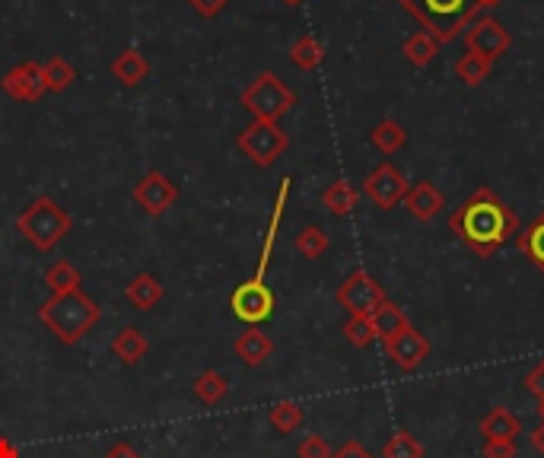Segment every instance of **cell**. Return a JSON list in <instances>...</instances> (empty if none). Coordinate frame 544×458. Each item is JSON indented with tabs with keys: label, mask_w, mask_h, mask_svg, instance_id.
Segmentation results:
<instances>
[{
	"label": "cell",
	"mask_w": 544,
	"mask_h": 458,
	"mask_svg": "<svg viewBox=\"0 0 544 458\" xmlns=\"http://www.w3.org/2000/svg\"><path fill=\"white\" fill-rule=\"evenodd\" d=\"M449 229L459 236V242L471 255L487 261L519 233L522 223L516 210L506 204L497 191L478 188L471 191V198L449 217Z\"/></svg>",
	"instance_id": "cell-1"
},
{
	"label": "cell",
	"mask_w": 544,
	"mask_h": 458,
	"mask_svg": "<svg viewBox=\"0 0 544 458\" xmlns=\"http://www.w3.org/2000/svg\"><path fill=\"white\" fill-rule=\"evenodd\" d=\"M420 29H427L440 45L459 39V35L478 20L484 10L500 7L503 0H398Z\"/></svg>",
	"instance_id": "cell-2"
},
{
	"label": "cell",
	"mask_w": 544,
	"mask_h": 458,
	"mask_svg": "<svg viewBox=\"0 0 544 458\" xmlns=\"http://www.w3.org/2000/svg\"><path fill=\"white\" fill-rule=\"evenodd\" d=\"M99 319H102V306H96V299H90L83 290L51 296L48 303L39 306V322L55 334L61 344L83 341Z\"/></svg>",
	"instance_id": "cell-3"
},
{
	"label": "cell",
	"mask_w": 544,
	"mask_h": 458,
	"mask_svg": "<svg viewBox=\"0 0 544 458\" xmlns=\"http://www.w3.org/2000/svg\"><path fill=\"white\" fill-rule=\"evenodd\" d=\"M16 229H20V236L32 242L39 252H51L70 229H74V220H70V214L55 198L42 195L16 217Z\"/></svg>",
	"instance_id": "cell-4"
},
{
	"label": "cell",
	"mask_w": 544,
	"mask_h": 458,
	"mask_svg": "<svg viewBox=\"0 0 544 458\" xmlns=\"http://www.w3.org/2000/svg\"><path fill=\"white\" fill-rule=\"evenodd\" d=\"M239 102H242V109L252 112L258 121H280L287 112H293L296 93L277 74L265 70V74H258L249 86H245Z\"/></svg>",
	"instance_id": "cell-5"
},
{
	"label": "cell",
	"mask_w": 544,
	"mask_h": 458,
	"mask_svg": "<svg viewBox=\"0 0 544 458\" xmlns=\"http://www.w3.org/2000/svg\"><path fill=\"white\" fill-rule=\"evenodd\" d=\"M236 147L249 156V160L258 166V169H268L274 166L280 156L287 153L290 147V137L287 131L277 125V121H252L249 128H242L239 137H236Z\"/></svg>",
	"instance_id": "cell-6"
},
{
	"label": "cell",
	"mask_w": 544,
	"mask_h": 458,
	"mask_svg": "<svg viewBox=\"0 0 544 458\" xmlns=\"http://www.w3.org/2000/svg\"><path fill=\"white\" fill-rule=\"evenodd\" d=\"M335 299L350 315H373L389 296H385L382 284L370 271H354L347 274V280L335 290Z\"/></svg>",
	"instance_id": "cell-7"
},
{
	"label": "cell",
	"mask_w": 544,
	"mask_h": 458,
	"mask_svg": "<svg viewBox=\"0 0 544 458\" xmlns=\"http://www.w3.org/2000/svg\"><path fill=\"white\" fill-rule=\"evenodd\" d=\"M230 309L239 322H245L249 328H258L261 322L271 319L274 312V293L265 280H245L239 284L230 296Z\"/></svg>",
	"instance_id": "cell-8"
},
{
	"label": "cell",
	"mask_w": 544,
	"mask_h": 458,
	"mask_svg": "<svg viewBox=\"0 0 544 458\" xmlns=\"http://www.w3.org/2000/svg\"><path fill=\"white\" fill-rule=\"evenodd\" d=\"M462 35H465V48L475 51V55H481V58H487L490 64H494L497 58H503L513 45V35L506 32V26L497 20V16H487V13H481Z\"/></svg>",
	"instance_id": "cell-9"
},
{
	"label": "cell",
	"mask_w": 544,
	"mask_h": 458,
	"mask_svg": "<svg viewBox=\"0 0 544 458\" xmlns=\"http://www.w3.org/2000/svg\"><path fill=\"white\" fill-rule=\"evenodd\" d=\"M408 175L392 163H379L370 175L363 179V195L370 198L379 210H392L395 204L405 201L408 195Z\"/></svg>",
	"instance_id": "cell-10"
},
{
	"label": "cell",
	"mask_w": 544,
	"mask_h": 458,
	"mask_svg": "<svg viewBox=\"0 0 544 458\" xmlns=\"http://www.w3.org/2000/svg\"><path fill=\"white\" fill-rule=\"evenodd\" d=\"M134 204H140V210L150 217H163L172 210V204L179 201V188L172 185L169 175L163 172H147L144 179H140L131 191Z\"/></svg>",
	"instance_id": "cell-11"
},
{
	"label": "cell",
	"mask_w": 544,
	"mask_h": 458,
	"mask_svg": "<svg viewBox=\"0 0 544 458\" xmlns=\"http://www.w3.org/2000/svg\"><path fill=\"white\" fill-rule=\"evenodd\" d=\"M382 347H385V357H389L401 373H414V369H420V363L430 357V341L414 325L392 334V338H385Z\"/></svg>",
	"instance_id": "cell-12"
},
{
	"label": "cell",
	"mask_w": 544,
	"mask_h": 458,
	"mask_svg": "<svg viewBox=\"0 0 544 458\" xmlns=\"http://www.w3.org/2000/svg\"><path fill=\"white\" fill-rule=\"evenodd\" d=\"M0 90H4L10 99L16 102H39L48 90H45V74L39 61H26L16 64L13 70H7V77L0 80Z\"/></svg>",
	"instance_id": "cell-13"
},
{
	"label": "cell",
	"mask_w": 544,
	"mask_h": 458,
	"mask_svg": "<svg viewBox=\"0 0 544 458\" xmlns=\"http://www.w3.org/2000/svg\"><path fill=\"white\" fill-rule=\"evenodd\" d=\"M408 207V214L420 223H430L440 217V210L446 207V198H443V191L436 188L433 182H417L408 188V195L405 201H401Z\"/></svg>",
	"instance_id": "cell-14"
},
{
	"label": "cell",
	"mask_w": 544,
	"mask_h": 458,
	"mask_svg": "<svg viewBox=\"0 0 544 458\" xmlns=\"http://www.w3.org/2000/svg\"><path fill=\"white\" fill-rule=\"evenodd\" d=\"M233 354L245 363V366H265L274 357V341L268 338L261 328H245L239 338L233 341Z\"/></svg>",
	"instance_id": "cell-15"
},
{
	"label": "cell",
	"mask_w": 544,
	"mask_h": 458,
	"mask_svg": "<svg viewBox=\"0 0 544 458\" xmlns=\"http://www.w3.org/2000/svg\"><path fill=\"white\" fill-rule=\"evenodd\" d=\"M478 433L484 436V443H516V436L522 433V424L510 408H494L490 414L481 417Z\"/></svg>",
	"instance_id": "cell-16"
},
{
	"label": "cell",
	"mask_w": 544,
	"mask_h": 458,
	"mask_svg": "<svg viewBox=\"0 0 544 458\" xmlns=\"http://www.w3.org/2000/svg\"><path fill=\"white\" fill-rule=\"evenodd\" d=\"M125 296H128V303L140 312H150L153 306H160L163 299H166V287H163V280L160 277H153V274H137L131 284L125 287Z\"/></svg>",
	"instance_id": "cell-17"
},
{
	"label": "cell",
	"mask_w": 544,
	"mask_h": 458,
	"mask_svg": "<svg viewBox=\"0 0 544 458\" xmlns=\"http://www.w3.org/2000/svg\"><path fill=\"white\" fill-rule=\"evenodd\" d=\"M147 350H150V341L144 338V331L134 328V325H125L112 338V354L125 366H137L147 357Z\"/></svg>",
	"instance_id": "cell-18"
},
{
	"label": "cell",
	"mask_w": 544,
	"mask_h": 458,
	"mask_svg": "<svg viewBox=\"0 0 544 458\" xmlns=\"http://www.w3.org/2000/svg\"><path fill=\"white\" fill-rule=\"evenodd\" d=\"M516 249H519V255L529 258L535 268L544 274V210L532 223H525L516 233Z\"/></svg>",
	"instance_id": "cell-19"
},
{
	"label": "cell",
	"mask_w": 544,
	"mask_h": 458,
	"mask_svg": "<svg viewBox=\"0 0 544 458\" xmlns=\"http://www.w3.org/2000/svg\"><path fill=\"white\" fill-rule=\"evenodd\" d=\"M150 74V61L140 55L137 48H125L121 55L112 61V77L121 83V86H137L144 83V77Z\"/></svg>",
	"instance_id": "cell-20"
},
{
	"label": "cell",
	"mask_w": 544,
	"mask_h": 458,
	"mask_svg": "<svg viewBox=\"0 0 544 458\" xmlns=\"http://www.w3.org/2000/svg\"><path fill=\"white\" fill-rule=\"evenodd\" d=\"M360 201V191L350 185L347 179H335L325 191H322V204L328 214H335V217H347V214H354V207Z\"/></svg>",
	"instance_id": "cell-21"
},
{
	"label": "cell",
	"mask_w": 544,
	"mask_h": 458,
	"mask_svg": "<svg viewBox=\"0 0 544 458\" xmlns=\"http://www.w3.org/2000/svg\"><path fill=\"white\" fill-rule=\"evenodd\" d=\"M440 42L433 39V35L427 29H417L414 35H408L405 45H401V55H405L414 67H430L436 61V55H440Z\"/></svg>",
	"instance_id": "cell-22"
},
{
	"label": "cell",
	"mask_w": 544,
	"mask_h": 458,
	"mask_svg": "<svg viewBox=\"0 0 544 458\" xmlns=\"http://www.w3.org/2000/svg\"><path fill=\"white\" fill-rule=\"evenodd\" d=\"M370 319H373V328H376V338H379V341L392 338V334L405 331V328L411 325L408 312L401 309V306H395L392 299H385V303H382V306L370 315Z\"/></svg>",
	"instance_id": "cell-23"
},
{
	"label": "cell",
	"mask_w": 544,
	"mask_h": 458,
	"mask_svg": "<svg viewBox=\"0 0 544 458\" xmlns=\"http://www.w3.org/2000/svg\"><path fill=\"white\" fill-rule=\"evenodd\" d=\"M370 140H373V147H376L379 153L392 156V153H398L401 147L408 144V128L401 125V121H395V118H382L379 125L373 128Z\"/></svg>",
	"instance_id": "cell-24"
},
{
	"label": "cell",
	"mask_w": 544,
	"mask_h": 458,
	"mask_svg": "<svg viewBox=\"0 0 544 458\" xmlns=\"http://www.w3.org/2000/svg\"><path fill=\"white\" fill-rule=\"evenodd\" d=\"M80 280H83V274L77 271V264H74V261H67V258L55 261V264H51V268L45 271V287L51 290V296H61V293H74V290H80Z\"/></svg>",
	"instance_id": "cell-25"
},
{
	"label": "cell",
	"mask_w": 544,
	"mask_h": 458,
	"mask_svg": "<svg viewBox=\"0 0 544 458\" xmlns=\"http://www.w3.org/2000/svg\"><path fill=\"white\" fill-rule=\"evenodd\" d=\"M226 395H230V382H226L223 373H217V369H204V373L195 379V398L201 404H207V408L220 404Z\"/></svg>",
	"instance_id": "cell-26"
},
{
	"label": "cell",
	"mask_w": 544,
	"mask_h": 458,
	"mask_svg": "<svg viewBox=\"0 0 544 458\" xmlns=\"http://www.w3.org/2000/svg\"><path fill=\"white\" fill-rule=\"evenodd\" d=\"M303 417H306L303 404H296V401L284 398V401H274V404H271V411H268V424H271L277 433H293L296 427L303 424Z\"/></svg>",
	"instance_id": "cell-27"
},
{
	"label": "cell",
	"mask_w": 544,
	"mask_h": 458,
	"mask_svg": "<svg viewBox=\"0 0 544 458\" xmlns=\"http://www.w3.org/2000/svg\"><path fill=\"white\" fill-rule=\"evenodd\" d=\"M490 67H494V64H490L487 58L475 55V51H465V55L455 61V77L475 90V86H481L490 77Z\"/></svg>",
	"instance_id": "cell-28"
},
{
	"label": "cell",
	"mask_w": 544,
	"mask_h": 458,
	"mask_svg": "<svg viewBox=\"0 0 544 458\" xmlns=\"http://www.w3.org/2000/svg\"><path fill=\"white\" fill-rule=\"evenodd\" d=\"M290 61L300 67V70H315V67L325 61V45L315 39V35H303V39L293 42Z\"/></svg>",
	"instance_id": "cell-29"
},
{
	"label": "cell",
	"mask_w": 544,
	"mask_h": 458,
	"mask_svg": "<svg viewBox=\"0 0 544 458\" xmlns=\"http://www.w3.org/2000/svg\"><path fill=\"white\" fill-rule=\"evenodd\" d=\"M427 449L420 439H414L408 430H398L392 433L389 439H385V446H382V458H424Z\"/></svg>",
	"instance_id": "cell-30"
},
{
	"label": "cell",
	"mask_w": 544,
	"mask_h": 458,
	"mask_svg": "<svg viewBox=\"0 0 544 458\" xmlns=\"http://www.w3.org/2000/svg\"><path fill=\"white\" fill-rule=\"evenodd\" d=\"M42 74H45V90H51V93H64L67 86L77 80V70L70 67V61H64V58L45 61L42 64Z\"/></svg>",
	"instance_id": "cell-31"
},
{
	"label": "cell",
	"mask_w": 544,
	"mask_h": 458,
	"mask_svg": "<svg viewBox=\"0 0 544 458\" xmlns=\"http://www.w3.org/2000/svg\"><path fill=\"white\" fill-rule=\"evenodd\" d=\"M328 245H331V239L322 226H306V229H300V236H296V252L309 261L322 258L328 252Z\"/></svg>",
	"instance_id": "cell-32"
},
{
	"label": "cell",
	"mask_w": 544,
	"mask_h": 458,
	"mask_svg": "<svg viewBox=\"0 0 544 458\" xmlns=\"http://www.w3.org/2000/svg\"><path fill=\"white\" fill-rule=\"evenodd\" d=\"M344 338L354 347H370L373 341H379L370 315H350V319L344 322Z\"/></svg>",
	"instance_id": "cell-33"
},
{
	"label": "cell",
	"mask_w": 544,
	"mask_h": 458,
	"mask_svg": "<svg viewBox=\"0 0 544 458\" xmlns=\"http://www.w3.org/2000/svg\"><path fill=\"white\" fill-rule=\"evenodd\" d=\"M296 458H331V446L328 439L319 433H309L300 446H296Z\"/></svg>",
	"instance_id": "cell-34"
},
{
	"label": "cell",
	"mask_w": 544,
	"mask_h": 458,
	"mask_svg": "<svg viewBox=\"0 0 544 458\" xmlns=\"http://www.w3.org/2000/svg\"><path fill=\"white\" fill-rule=\"evenodd\" d=\"M525 389H529L538 401H544V357L529 369V376H525Z\"/></svg>",
	"instance_id": "cell-35"
},
{
	"label": "cell",
	"mask_w": 544,
	"mask_h": 458,
	"mask_svg": "<svg viewBox=\"0 0 544 458\" xmlns=\"http://www.w3.org/2000/svg\"><path fill=\"white\" fill-rule=\"evenodd\" d=\"M331 458H376L370 449H366L360 439H347V443L341 446V449H335L331 452Z\"/></svg>",
	"instance_id": "cell-36"
},
{
	"label": "cell",
	"mask_w": 544,
	"mask_h": 458,
	"mask_svg": "<svg viewBox=\"0 0 544 458\" xmlns=\"http://www.w3.org/2000/svg\"><path fill=\"white\" fill-rule=\"evenodd\" d=\"M188 4L195 7L204 16V20H210V16H217L226 4H230V0H188Z\"/></svg>",
	"instance_id": "cell-37"
},
{
	"label": "cell",
	"mask_w": 544,
	"mask_h": 458,
	"mask_svg": "<svg viewBox=\"0 0 544 458\" xmlns=\"http://www.w3.org/2000/svg\"><path fill=\"white\" fill-rule=\"evenodd\" d=\"M484 458H516V443H484Z\"/></svg>",
	"instance_id": "cell-38"
},
{
	"label": "cell",
	"mask_w": 544,
	"mask_h": 458,
	"mask_svg": "<svg viewBox=\"0 0 544 458\" xmlns=\"http://www.w3.org/2000/svg\"><path fill=\"white\" fill-rule=\"evenodd\" d=\"M102 458H140V452L131 446V443H115L109 452H105Z\"/></svg>",
	"instance_id": "cell-39"
},
{
	"label": "cell",
	"mask_w": 544,
	"mask_h": 458,
	"mask_svg": "<svg viewBox=\"0 0 544 458\" xmlns=\"http://www.w3.org/2000/svg\"><path fill=\"white\" fill-rule=\"evenodd\" d=\"M0 458H20V449H16V443L7 436H0Z\"/></svg>",
	"instance_id": "cell-40"
},
{
	"label": "cell",
	"mask_w": 544,
	"mask_h": 458,
	"mask_svg": "<svg viewBox=\"0 0 544 458\" xmlns=\"http://www.w3.org/2000/svg\"><path fill=\"white\" fill-rule=\"evenodd\" d=\"M529 439H532V449H535L538 455H544V420H541V424L532 430V436H529Z\"/></svg>",
	"instance_id": "cell-41"
},
{
	"label": "cell",
	"mask_w": 544,
	"mask_h": 458,
	"mask_svg": "<svg viewBox=\"0 0 544 458\" xmlns=\"http://www.w3.org/2000/svg\"><path fill=\"white\" fill-rule=\"evenodd\" d=\"M284 4H287V7H300V4H303V0H284Z\"/></svg>",
	"instance_id": "cell-42"
},
{
	"label": "cell",
	"mask_w": 544,
	"mask_h": 458,
	"mask_svg": "<svg viewBox=\"0 0 544 458\" xmlns=\"http://www.w3.org/2000/svg\"><path fill=\"white\" fill-rule=\"evenodd\" d=\"M538 417L544 420V401H538Z\"/></svg>",
	"instance_id": "cell-43"
}]
</instances>
